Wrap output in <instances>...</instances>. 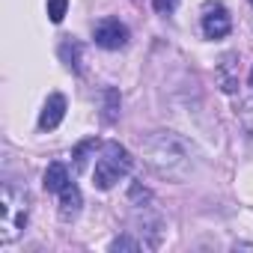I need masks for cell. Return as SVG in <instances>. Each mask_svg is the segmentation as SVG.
Segmentation results:
<instances>
[{"mask_svg":"<svg viewBox=\"0 0 253 253\" xmlns=\"http://www.w3.org/2000/svg\"><path fill=\"white\" fill-rule=\"evenodd\" d=\"M140 149L143 164L167 182H185L194 173V149L176 131H152L146 134Z\"/></svg>","mask_w":253,"mask_h":253,"instance_id":"obj_1","label":"cell"},{"mask_svg":"<svg viewBox=\"0 0 253 253\" xmlns=\"http://www.w3.org/2000/svg\"><path fill=\"white\" fill-rule=\"evenodd\" d=\"M131 167H134L131 152L125 149L122 143H116V140H107V143L101 146L98 161H95V170H92V185H95L98 191H110L119 179H125V176L131 173Z\"/></svg>","mask_w":253,"mask_h":253,"instance_id":"obj_2","label":"cell"},{"mask_svg":"<svg viewBox=\"0 0 253 253\" xmlns=\"http://www.w3.org/2000/svg\"><path fill=\"white\" fill-rule=\"evenodd\" d=\"M27 226V194L6 185L0 194V241L9 244Z\"/></svg>","mask_w":253,"mask_h":253,"instance_id":"obj_3","label":"cell"},{"mask_svg":"<svg viewBox=\"0 0 253 253\" xmlns=\"http://www.w3.org/2000/svg\"><path fill=\"white\" fill-rule=\"evenodd\" d=\"M125 42H128V30H125V24H119L116 18L98 21V27H95V45H98V48L119 51Z\"/></svg>","mask_w":253,"mask_h":253,"instance_id":"obj_4","label":"cell"},{"mask_svg":"<svg viewBox=\"0 0 253 253\" xmlns=\"http://www.w3.org/2000/svg\"><path fill=\"white\" fill-rule=\"evenodd\" d=\"M63 116H66V95L63 92H51L45 107H42V113H39V128L42 131H54L63 122Z\"/></svg>","mask_w":253,"mask_h":253,"instance_id":"obj_5","label":"cell"},{"mask_svg":"<svg viewBox=\"0 0 253 253\" xmlns=\"http://www.w3.org/2000/svg\"><path fill=\"white\" fill-rule=\"evenodd\" d=\"M229 30H232V18H229V12L223 6H214L211 12L203 15V33H206V39H223Z\"/></svg>","mask_w":253,"mask_h":253,"instance_id":"obj_6","label":"cell"},{"mask_svg":"<svg viewBox=\"0 0 253 253\" xmlns=\"http://www.w3.org/2000/svg\"><path fill=\"white\" fill-rule=\"evenodd\" d=\"M81 206H84V197H81L78 185H72V182H69V185L60 191V220L72 223V220L81 214Z\"/></svg>","mask_w":253,"mask_h":253,"instance_id":"obj_7","label":"cell"},{"mask_svg":"<svg viewBox=\"0 0 253 253\" xmlns=\"http://www.w3.org/2000/svg\"><path fill=\"white\" fill-rule=\"evenodd\" d=\"M42 185H45L48 194H60V191L69 185V170H66V164H60V161L48 164V170H45V176H42Z\"/></svg>","mask_w":253,"mask_h":253,"instance_id":"obj_8","label":"cell"},{"mask_svg":"<svg viewBox=\"0 0 253 253\" xmlns=\"http://www.w3.org/2000/svg\"><path fill=\"white\" fill-rule=\"evenodd\" d=\"M101 98H104L101 119H104V122H113V119H116V113H119V92H116L113 86H107V89L101 92Z\"/></svg>","mask_w":253,"mask_h":253,"instance_id":"obj_9","label":"cell"},{"mask_svg":"<svg viewBox=\"0 0 253 253\" xmlns=\"http://www.w3.org/2000/svg\"><path fill=\"white\" fill-rule=\"evenodd\" d=\"M128 200H131V203H134L137 209H146V206L152 203V191L134 182V185H131V191H128Z\"/></svg>","mask_w":253,"mask_h":253,"instance_id":"obj_10","label":"cell"},{"mask_svg":"<svg viewBox=\"0 0 253 253\" xmlns=\"http://www.w3.org/2000/svg\"><path fill=\"white\" fill-rule=\"evenodd\" d=\"M110 250H113V253L131 250V253H134V250H140V241H137V238H131V235H119V238H113V241H110Z\"/></svg>","mask_w":253,"mask_h":253,"instance_id":"obj_11","label":"cell"},{"mask_svg":"<svg viewBox=\"0 0 253 253\" xmlns=\"http://www.w3.org/2000/svg\"><path fill=\"white\" fill-rule=\"evenodd\" d=\"M66 9H69V0H48V18L54 24H60L66 18Z\"/></svg>","mask_w":253,"mask_h":253,"instance_id":"obj_12","label":"cell"},{"mask_svg":"<svg viewBox=\"0 0 253 253\" xmlns=\"http://www.w3.org/2000/svg\"><path fill=\"white\" fill-rule=\"evenodd\" d=\"M92 149H95V140H84V143L72 152V158H75V170H81V167L86 164V155H89Z\"/></svg>","mask_w":253,"mask_h":253,"instance_id":"obj_13","label":"cell"},{"mask_svg":"<svg viewBox=\"0 0 253 253\" xmlns=\"http://www.w3.org/2000/svg\"><path fill=\"white\" fill-rule=\"evenodd\" d=\"M238 119H241V125L253 134V98H247L244 104H241V110H238Z\"/></svg>","mask_w":253,"mask_h":253,"instance_id":"obj_14","label":"cell"},{"mask_svg":"<svg viewBox=\"0 0 253 253\" xmlns=\"http://www.w3.org/2000/svg\"><path fill=\"white\" fill-rule=\"evenodd\" d=\"M176 3H179V0H152V6H155V12H161V15L173 12V9H176Z\"/></svg>","mask_w":253,"mask_h":253,"instance_id":"obj_15","label":"cell"},{"mask_svg":"<svg viewBox=\"0 0 253 253\" xmlns=\"http://www.w3.org/2000/svg\"><path fill=\"white\" fill-rule=\"evenodd\" d=\"M250 86H253V69H250Z\"/></svg>","mask_w":253,"mask_h":253,"instance_id":"obj_16","label":"cell"},{"mask_svg":"<svg viewBox=\"0 0 253 253\" xmlns=\"http://www.w3.org/2000/svg\"><path fill=\"white\" fill-rule=\"evenodd\" d=\"M250 3H253V0H250Z\"/></svg>","mask_w":253,"mask_h":253,"instance_id":"obj_17","label":"cell"}]
</instances>
